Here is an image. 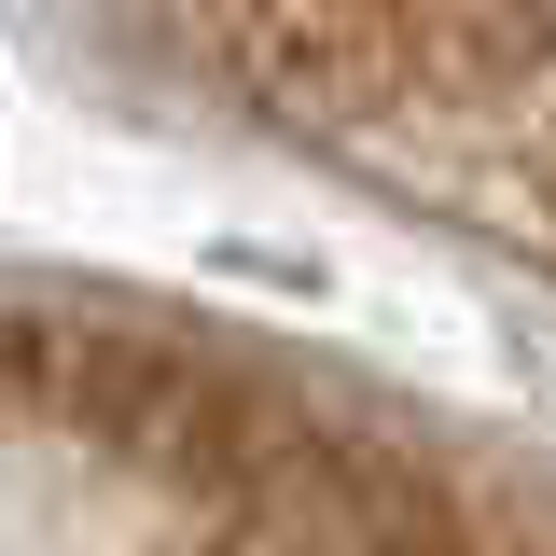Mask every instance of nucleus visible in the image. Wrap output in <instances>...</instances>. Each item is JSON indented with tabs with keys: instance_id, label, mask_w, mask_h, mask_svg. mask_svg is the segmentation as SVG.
I'll return each instance as SVG.
<instances>
[{
	"instance_id": "nucleus-1",
	"label": "nucleus",
	"mask_w": 556,
	"mask_h": 556,
	"mask_svg": "<svg viewBox=\"0 0 556 556\" xmlns=\"http://www.w3.org/2000/svg\"><path fill=\"white\" fill-rule=\"evenodd\" d=\"M0 556H556V501L278 362L0 306Z\"/></svg>"
}]
</instances>
